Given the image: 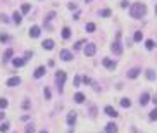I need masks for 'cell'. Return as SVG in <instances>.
<instances>
[{"instance_id": "cell-1", "label": "cell", "mask_w": 157, "mask_h": 133, "mask_svg": "<svg viewBox=\"0 0 157 133\" xmlns=\"http://www.w3.org/2000/svg\"><path fill=\"white\" fill-rule=\"evenodd\" d=\"M145 5L142 4V2H137V4H133L131 7H130V14H131V18H135V19H140V18H143L145 16Z\"/></svg>"}, {"instance_id": "cell-2", "label": "cell", "mask_w": 157, "mask_h": 133, "mask_svg": "<svg viewBox=\"0 0 157 133\" xmlns=\"http://www.w3.org/2000/svg\"><path fill=\"white\" fill-rule=\"evenodd\" d=\"M119 40H121V33H118V35H116V42L111 45V50H112L116 56H119V54L123 52V47H121V42H119Z\"/></svg>"}, {"instance_id": "cell-3", "label": "cell", "mask_w": 157, "mask_h": 133, "mask_svg": "<svg viewBox=\"0 0 157 133\" xmlns=\"http://www.w3.org/2000/svg\"><path fill=\"white\" fill-rule=\"evenodd\" d=\"M64 81H66V73H64V71H59V73L55 75V83H57L59 92H62V88H64Z\"/></svg>"}, {"instance_id": "cell-4", "label": "cell", "mask_w": 157, "mask_h": 133, "mask_svg": "<svg viewBox=\"0 0 157 133\" xmlns=\"http://www.w3.org/2000/svg\"><path fill=\"white\" fill-rule=\"evenodd\" d=\"M95 50H97L95 43H86V47H85V56H93Z\"/></svg>"}, {"instance_id": "cell-5", "label": "cell", "mask_w": 157, "mask_h": 133, "mask_svg": "<svg viewBox=\"0 0 157 133\" xmlns=\"http://www.w3.org/2000/svg\"><path fill=\"white\" fill-rule=\"evenodd\" d=\"M60 59L67 62V61H71V59H73V54H71L69 50H66V49H64V50H60Z\"/></svg>"}, {"instance_id": "cell-6", "label": "cell", "mask_w": 157, "mask_h": 133, "mask_svg": "<svg viewBox=\"0 0 157 133\" xmlns=\"http://www.w3.org/2000/svg\"><path fill=\"white\" fill-rule=\"evenodd\" d=\"M19 83H21V78H19V76H14V78L7 80V87H18Z\"/></svg>"}, {"instance_id": "cell-7", "label": "cell", "mask_w": 157, "mask_h": 133, "mask_svg": "<svg viewBox=\"0 0 157 133\" xmlns=\"http://www.w3.org/2000/svg\"><path fill=\"white\" fill-rule=\"evenodd\" d=\"M105 133H118V126L114 123H107L105 125Z\"/></svg>"}, {"instance_id": "cell-8", "label": "cell", "mask_w": 157, "mask_h": 133, "mask_svg": "<svg viewBox=\"0 0 157 133\" xmlns=\"http://www.w3.org/2000/svg\"><path fill=\"white\" fill-rule=\"evenodd\" d=\"M150 102V95L149 94H142V97H140V106L143 107V106H147Z\"/></svg>"}, {"instance_id": "cell-9", "label": "cell", "mask_w": 157, "mask_h": 133, "mask_svg": "<svg viewBox=\"0 0 157 133\" xmlns=\"http://www.w3.org/2000/svg\"><path fill=\"white\" fill-rule=\"evenodd\" d=\"M102 62H104V66H105L107 69H116V62H114V61H111V59H104Z\"/></svg>"}, {"instance_id": "cell-10", "label": "cell", "mask_w": 157, "mask_h": 133, "mask_svg": "<svg viewBox=\"0 0 157 133\" xmlns=\"http://www.w3.org/2000/svg\"><path fill=\"white\" fill-rule=\"evenodd\" d=\"M104 111H105L107 116H111V118H116V116H118L116 109H114V107H111V106H105V109H104Z\"/></svg>"}, {"instance_id": "cell-11", "label": "cell", "mask_w": 157, "mask_h": 133, "mask_svg": "<svg viewBox=\"0 0 157 133\" xmlns=\"http://www.w3.org/2000/svg\"><path fill=\"white\" fill-rule=\"evenodd\" d=\"M29 37H31V38H38L40 37V28H38V26L29 28Z\"/></svg>"}, {"instance_id": "cell-12", "label": "cell", "mask_w": 157, "mask_h": 133, "mask_svg": "<svg viewBox=\"0 0 157 133\" xmlns=\"http://www.w3.org/2000/svg\"><path fill=\"white\" fill-rule=\"evenodd\" d=\"M66 121H67V125H74V121H76V113H69Z\"/></svg>"}, {"instance_id": "cell-13", "label": "cell", "mask_w": 157, "mask_h": 133, "mask_svg": "<svg viewBox=\"0 0 157 133\" xmlns=\"http://www.w3.org/2000/svg\"><path fill=\"white\" fill-rule=\"evenodd\" d=\"M138 75H140V69L138 68H133V69L128 71V78H137Z\"/></svg>"}, {"instance_id": "cell-14", "label": "cell", "mask_w": 157, "mask_h": 133, "mask_svg": "<svg viewBox=\"0 0 157 133\" xmlns=\"http://www.w3.org/2000/svg\"><path fill=\"white\" fill-rule=\"evenodd\" d=\"M24 62H26V59H19V57H16V59L12 61V64H14L16 68H21V66H24Z\"/></svg>"}, {"instance_id": "cell-15", "label": "cell", "mask_w": 157, "mask_h": 133, "mask_svg": "<svg viewBox=\"0 0 157 133\" xmlns=\"http://www.w3.org/2000/svg\"><path fill=\"white\" fill-rule=\"evenodd\" d=\"M41 45H43V49H47V50H52V49H54V42H52V40H45Z\"/></svg>"}, {"instance_id": "cell-16", "label": "cell", "mask_w": 157, "mask_h": 133, "mask_svg": "<svg viewBox=\"0 0 157 133\" xmlns=\"http://www.w3.org/2000/svg\"><path fill=\"white\" fill-rule=\"evenodd\" d=\"M43 75H45V68H43V66H40L38 69L35 71V78H41Z\"/></svg>"}, {"instance_id": "cell-17", "label": "cell", "mask_w": 157, "mask_h": 133, "mask_svg": "<svg viewBox=\"0 0 157 133\" xmlns=\"http://www.w3.org/2000/svg\"><path fill=\"white\" fill-rule=\"evenodd\" d=\"M74 102H78V104H83V102H85V95L78 92V94L74 95Z\"/></svg>"}, {"instance_id": "cell-18", "label": "cell", "mask_w": 157, "mask_h": 133, "mask_svg": "<svg viewBox=\"0 0 157 133\" xmlns=\"http://www.w3.org/2000/svg\"><path fill=\"white\" fill-rule=\"evenodd\" d=\"M12 54H14V52H12V49H7V50H5V54H4V62H7V61L12 57Z\"/></svg>"}, {"instance_id": "cell-19", "label": "cell", "mask_w": 157, "mask_h": 133, "mask_svg": "<svg viewBox=\"0 0 157 133\" xmlns=\"http://www.w3.org/2000/svg\"><path fill=\"white\" fill-rule=\"evenodd\" d=\"M29 9H31V5H29V4H22V5H21V12H22V14H28V12H29Z\"/></svg>"}, {"instance_id": "cell-20", "label": "cell", "mask_w": 157, "mask_h": 133, "mask_svg": "<svg viewBox=\"0 0 157 133\" xmlns=\"http://www.w3.org/2000/svg\"><path fill=\"white\" fill-rule=\"evenodd\" d=\"M12 18H14V23H16V24H19L21 21H22V16H21V14L18 12V11L14 12V16H12Z\"/></svg>"}, {"instance_id": "cell-21", "label": "cell", "mask_w": 157, "mask_h": 133, "mask_svg": "<svg viewBox=\"0 0 157 133\" xmlns=\"http://www.w3.org/2000/svg\"><path fill=\"white\" fill-rule=\"evenodd\" d=\"M69 37H71V30H69V28H64V30H62V38L67 40Z\"/></svg>"}, {"instance_id": "cell-22", "label": "cell", "mask_w": 157, "mask_h": 133, "mask_svg": "<svg viewBox=\"0 0 157 133\" xmlns=\"http://www.w3.org/2000/svg\"><path fill=\"white\" fill-rule=\"evenodd\" d=\"M85 30H86L88 33H92V31H95V24H93V23H88V24L85 26Z\"/></svg>"}, {"instance_id": "cell-23", "label": "cell", "mask_w": 157, "mask_h": 133, "mask_svg": "<svg viewBox=\"0 0 157 133\" xmlns=\"http://www.w3.org/2000/svg\"><path fill=\"white\" fill-rule=\"evenodd\" d=\"M130 106H131L130 99H121V107H130Z\"/></svg>"}, {"instance_id": "cell-24", "label": "cell", "mask_w": 157, "mask_h": 133, "mask_svg": "<svg viewBox=\"0 0 157 133\" xmlns=\"http://www.w3.org/2000/svg\"><path fill=\"white\" fill-rule=\"evenodd\" d=\"M5 132H9V123H2L0 125V133H5Z\"/></svg>"}, {"instance_id": "cell-25", "label": "cell", "mask_w": 157, "mask_h": 133, "mask_svg": "<svg viewBox=\"0 0 157 133\" xmlns=\"http://www.w3.org/2000/svg\"><path fill=\"white\" fill-rule=\"evenodd\" d=\"M147 78H149V80H156V73H154L152 69H147Z\"/></svg>"}, {"instance_id": "cell-26", "label": "cell", "mask_w": 157, "mask_h": 133, "mask_svg": "<svg viewBox=\"0 0 157 133\" xmlns=\"http://www.w3.org/2000/svg\"><path fill=\"white\" fill-rule=\"evenodd\" d=\"M100 16H102V18H109V16H111V11H109V9H104V11H100Z\"/></svg>"}, {"instance_id": "cell-27", "label": "cell", "mask_w": 157, "mask_h": 133, "mask_svg": "<svg viewBox=\"0 0 157 133\" xmlns=\"http://www.w3.org/2000/svg\"><path fill=\"white\" fill-rule=\"evenodd\" d=\"M145 47H147L149 50H152V49H154L156 45H154V42H152V40H147V42H145Z\"/></svg>"}, {"instance_id": "cell-28", "label": "cell", "mask_w": 157, "mask_h": 133, "mask_svg": "<svg viewBox=\"0 0 157 133\" xmlns=\"http://www.w3.org/2000/svg\"><path fill=\"white\" fill-rule=\"evenodd\" d=\"M142 37H143V35H142V31H137V33L133 35V40H135V42H140V40H142Z\"/></svg>"}, {"instance_id": "cell-29", "label": "cell", "mask_w": 157, "mask_h": 133, "mask_svg": "<svg viewBox=\"0 0 157 133\" xmlns=\"http://www.w3.org/2000/svg\"><path fill=\"white\" fill-rule=\"evenodd\" d=\"M7 106H9V102H7L5 99H0V109H5Z\"/></svg>"}, {"instance_id": "cell-30", "label": "cell", "mask_w": 157, "mask_h": 133, "mask_svg": "<svg viewBox=\"0 0 157 133\" xmlns=\"http://www.w3.org/2000/svg\"><path fill=\"white\" fill-rule=\"evenodd\" d=\"M150 119H154V121H157V109H154V111L150 113Z\"/></svg>"}, {"instance_id": "cell-31", "label": "cell", "mask_w": 157, "mask_h": 133, "mask_svg": "<svg viewBox=\"0 0 157 133\" xmlns=\"http://www.w3.org/2000/svg\"><path fill=\"white\" fill-rule=\"evenodd\" d=\"M43 94H45V99H50V90H48V88H45Z\"/></svg>"}, {"instance_id": "cell-32", "label": "cell", "mask_w": 157, "mask_h": 133, "mask_svg": "<svg viewBox=\"0 0 157 133\" xmlns=\"http://www.w3.org/2000/svg\"><path fill=\"white\" fill-rule=\"evenodd\" d=\"M81 45H85V42H83V40H81V42H78V43H76V45H74V49H76V50H78V49H81Z\"/></svg>"}, {"instance_id": "cell-33", "label": "cell", "mask_w": 157, "mask_h": 133, "mask_svg": "<svg viewBox=\"0 0 157 133\" xmlns=\"http://www.w3.org/2000/svg\"><path fill=\"white\" fill-rule=\"evenodd\" d=\"M26 133H35V128H33V126H28V128H26Z\"/></svg>"}, {"instance_id": "cell-34", "label": "cell", "mask_w": 157, "mask_h": 133, "mask_svg": "<svg viewBox=\"0 0 157 133\" xmlns=\"http://www.w3.org/2000/svg\"><path fill=\"white\" fill-rule=\"evenodd\" d=\"M121 7L126 9V7H128V0H123V2H121Z\"/></svg>"}, {"instance_id": "cell-35", "label": "cell", "mask_w": 157, "mask_h": 133, "mask_svg": "<svg viewBox=\"0 0 157 133\" xmlns=\"http://www.w3.org/2000/svg\"><path fill=\"white\" fill-rule=\"evenodd\" d=\"M83 83H85V85H88V83H92V80H90V78H86V76H85V78H83Z\"/></svg>"}, {"instance_id": "cell-36", "label": "cell", "mask_w": 157, "mask_h": 133, "mask_svg": "<svg viewBox=\"0 0 157 133\" xmlns=\"http://www.w3.org/2000/svg\"><path fill=\"white\" fill-rule=\"evenodd\" d=\"M0 42H7V35L2 33V35H0Z\"/></svg>"}, {"instance_id": "cell-37", "label": "cell", "mask_w": 157, "mask_h": 133, "mask_svg": "<svg viewBox=\"0 0 157 133\" xmlns=\"http://www.w3.org/2000/svg\"><path fill=\"white\" fill-rule=\"evenodd\" d=\"M0 21H2V23H7V16H5V14H2V16H0Z\"/></svg>"}, {"instance_id": "cell-38", "label": "cell", "mask_w": 157, "mask_h": 133, "mask_svg": "<svg viewBox=\"0 0 157 133\" xmlns=\"http://www.w3.org/2000/svg\"><path fill=\"white\" fill-rule=\"evenodd\" d=\"M67 7H69V9H71V11H74V9H76V4H69V5H67Z\"/></svg>"}, {"instance_id": "cell-39", "label": "cell", "mask_w": 157, "mask_h": 133, "mask_svg": "<svg viewBox=\"0 0 157 133\" xmlns=\"http://www.w3.org/2000/svg\"><path fill=\"white\" fill-rule=\"evenodd\" d=\"M152 102H154V104H157V95H154V97H152Z\"/></svg>"}, {"instance_id": "cell-40", "label": "cell", "mask_w": 157, "mask_h": 133, "mask_svg": "<svg viewBox=\"0 0 157 133\" xmlns=\"http://www.w3.org/2000/svg\"><path fill=\"white\" fill-rule=\"evenodd\" d=\"M2 118H4V113H0V119H2Z\"/></svg>"}, {"instance_id": "cell-41", "label": "cell", "mask_w": 157, "mask_h": 133, "mask_svg": "<svg viewBox=\"0 0 157 133\" xmlns=\"http://www.w3.org/2000/svg\"><path fill=\"white\" fill-rule=\"evenodd\" d=\"M85 2H86V4H90V2H92V0H85Z\"/></svg>"}, {"instance_id": "cell-42", "label": "cell", "mask_w": 157, "mask_h": 133, "mask_svg": "<svg viewBox=\"0 0 157 133\" xmlns=\"http://www.w3.org/2000/svg\"><path fill=\"white\" fill-rule=\"evenodd\" d=\"M40 133H48V132H45V130H43V132H40Z\"/></svg>"}, {"instance_id": "cell-43", "label": "cell", "mask_w": 157, "mask_h": 133, "mask_svg": "<svg viewBox=\"0 0 157 133\" xmlns=\"http://www.w3.org/2000/svg\"><path fill=\"white\" fill-rule=\"evenodd\" d=\"M156 12H157V7H156Z\"/></svg>"}]
</instances>
